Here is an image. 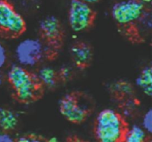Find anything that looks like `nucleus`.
<instances>
[{
  "mask_svg": "<svg viewBox=\"0 0 152 142\" xmlns=\"http://www.w3.org/2000/svg\"><path fill=\"white\" fill-rule=\"evenodd\" d=\"M6 79L16 99L21 103H31L37 100L42 93L43 87L36 74L18 64H12L8 68Z\"/></svg>",
  "mask_w": 152,
  "mask_h": 142,
  "instance_id": "obj_1",
  "label": "nucleus"
},
{
  "mask_svg": "<svg viewBox=\"0 0 152 142\" xmlns=\"http://www.w3.org/2000/svg\"><path fill=\"white\" fill-rule=\"evenodd\" d=\"M127 124L123 115L111 108L99 111L95 118L94 135L100 142L123 141Z\"/></svg>",
  "mask_w": 152,
  "mask_h": 142,
  "instance_id": "obj_2",
  "label": "nucleus"
},
{
  "mask_svg": "<svg viewBox=\"0 0 152 142\" xmlns=\"http://www.w3.org/2000/svg\"><path fill=\"white\" fill-rule=\"evenodd\" d=\"M49 47L50 46L42 38H23L15 47L14 54L17 64L26 68L37 66L49 54Z\"/></svg>",
  "mask_w": 152,
  "mask_h": 142,
  "instance_id": "obj_3",
  "label": "nucleus"
},
{
  "mask_svg": "<svg viewBox=\"0 0 152 142\" xmlns=\"http://www.w3.org/2000/svg\"><path fill=\"white\" fill-rule=\"evenodd\" d=\"M59 111L62 116L72 124H82L90 114L89 106L77 93H68L59 101Z\"/></svg>",
  "mask_w": 152,
  "mask_h": 142,
  "instance_id": "obj_4",
  "label": "nucleus"
},
{
  "mask_svg": "<svg viewBox=\"0 0 152 142\" xmlns=\"http://www.w3.org/2000/svg\"><path fill=\"white\" fill-rule=\"evenodd\" d=\"M145 13V3L142 0H120L114 3L111 9L112 19L122 26L137 23Z\"/></svg>",
  "mask_w": 152,
  "mask_h": 142,
  "instance_id": "obj_5",
  "label": "nucleus"
},
{
  "mask_svg": "<svg viewBox=\"0 0 152 142\" xmlns=\"http://www.w3.org/2000/svg\"><path fill=\"white\" fill-rule=\"evenodd\" d=\"M95 12L91 4L81 0H71L68 10V23L74 33H82L93 25Z\"/></svg>",
  "mask_w": 152,
  "mask_h": 142,
  "instance_id": "obj_6",
  "label": "nucleus"
},
{
  "mask_svg": "<svg viewBox=\"0 0 152 142\" xmlns=\"http://www.w3.org/2000/svg\"><path fill=\"white\" fill-rule=\"evenodd\" d=\"M26 30L23 16L7 0H0V32L10 37H17Z\"/></svg>",
  "mask_w": 152,
  "mask_h": 142,
  "instance_id": "obj_7",
  "label": "nucleus"
},
{
  "mask_svg": "<svg viewBox=\"0 0 152 142\" xmlns=\"http://www.w3.org/2000/svg\"><path fill=\"white\" fill-rule=\"evenodd\" d=\"M39 31L49 46H54L60 42L62 37V24L56 16L50 15L43 18L39 23Z\"/></svg>",
  "mask_w": 152,
  "mask_h": 142,
  "instance_id": "obj_8",
  "label": "nucleus"
},
{
  "mask_svg": "<svg viewBox=\"0 0 152 142\" xmlns=\"http://www.w3.org/2000/svg\"><path fill=\"white\" fill-rule=\"evenodd\" d=\"M70 54L74 66L80 69L87 67L93 58L91 47L83 41L73 44L70 49Z\"/></svg>",
  "mask_w": 152,
  "mask_h": 142,
  "instance_id": "obj_9",
  "label": "nucleus"
},
{
  "mask_svg": "<svg viewBox=\"0 0 152 142\" xmlns=\"http://www.w3.org/2000/svg\"><path fill=\"white\" fill-rule=\"evenodd\" d=\"M35 74L43 88H55L58 82L60 81L58 76L57 70L49 65H45L39 67Z\"/></svg>",
  "mask_w": 152,
  "mask_h": 142,
  "instance_id": "obj_10",
  "label": "nucleus"
},
{
  "mask_svg": "<svg viewBox=\"0 0 152 142\" xmlns=\"http://www.w3.org/2000/svg\"><path fill=\"white\" fill-rule=\"evenodd\" d=\"M135 85L144 95L151 97L152 95V68L151 65L144 67L135 79Z\"/></svg>",
  "mask_w": 152,
  "mask_h": 142,
  "instance_id": "obj_11",
  "label": "nucleus"
},
{
  "mask_svg": "<svg viewBox=\"0 0 152 142\" xmlns=\"http://www.w3.org/2000/svg\"><path fill=\"white\" fill-rule=\"evenodd\" d=\"M19 124V116L15 111L6 107H0V130L1 131H13Z\"/></svg>",
  "mask_w": 152,
  "mask_h": 142,
  "instance_id": "obj_12",
  "label": "nucleus"
},
{
  "mask_svg": "<svg viewBox=\"0 0 152 142\" xmlns=\"http://www.w3.org/2000/svg\"><path fill=\"white\" fill-rule=\"evenodd\" d=\"M149 135L145 132L141 125L133 124L126 128L123 141L126 142H145Z\"/></svg>",
  "mask_w": 152,
  "mask_h": 142,
  "instance_id": "obj_13",
  "label": "nucleus"
},
{
  "mask_svg": "<svg viewBox=\"0 0 152 142\" xmlns=\"http://www.w3.org/2000/svg\"><path fill=\"white\" fill-rule=\"evenodd\" d=\"M111 90L117 96L121 97H129L134 93V87L130 82L120 80L113 83L111 85Z\"/></svg>",
  "mask_w": 152,
  "mask_h": 142,
  "instance_id": "obj_14",
  "label": "nucleus"
},
{
  "mask_svg": "<svg viewBox=\"0 0 152 142\" xmlns=\"http://www.w3.org/2000/svg\"><path fill=\"white\" fill-rule=\"evenodd\" d=\"M141 126L145 130L148 135H151L152 133V110L148 109L144 113L142 118V124Z\"/></svg>",
  "mask_w": 152,
  "mask_h": 142,
  "instance_id": "obj_15",
  "label": "nucleus"
},
{
  "mask_svg": "<svg viewBox=\"0 0 152 142\" xmlns=\"http://www.w3.org/2000/svg\"><path fill=\"white\" fill-rule=\"evenodd\" d=\"M59 81H68L71 79L73 75V70L71 67L68 65H62L57 70Z\"/></svg>",
  "mask_w": 152,
  "mask_h": 142,
  "instance_id": "obj_16",
  "label": "nucleus"
},
{
  "mask_svg": "<svg viewBox=\"0 0 152 142\" xmlns=\"http://www.w3.org/2000/svg\"><path fill=\"white\" fill-rule=\"evenodd\" d=\"M15 141L19 142H38L42 141V138L39 135L35 134H25L15 138Z\"/></svg>",
  "mask_w": 152,
  "mask_h": 142,
  "instance_id": "obj_17",
  "label": "nucleus"
},
{
  "mask_svg": "<svg viewBox=\"0 0 152 142\" xmlns=\"http://www.w3.org/2000/svg\"><path fill=\"white\" fill-rule=\"evenodd\" d=\"M7 62V53L4 44L0 41V70L2 69Z\"/></svg>",
  "mask_w": 152,
  "mask_h": 142,
  "instance_id": "obj_18",
  "label": "nucleus"
},
{
  "mask_svg": "<svg viewBox=\"0 0 152 142\" xmlns=\"http://www.w3.org/2000/svg\"><path fill=\"white\" fill-rule=\"evenodd\" d=\"M15 141L13 136L7 132H0V142H13Z\"/></svg>",
  "mask_w": 152,
  "mask_h": 142,
  "instance_id": "obj_19",
  "label": "nucleus"
},
{
  "mask_svg": "<svg viewBox=\"0 0 152 142\" xmlns=\"http://www.w3.org/2000/svg\"><path fill=\"white\" fill-rule=\"evenodd\" d=\"M5 79H6V75H4V74L3 73L1 70H0V87H1V85H3Z\"/></svg>",
  "mask_w": 152,
  "mask_h": 142,
  "instance_id": "obj_20",
  "label": "nucleus"
},
{
  "mask_svg": "<svg viewBox=\"0 0 152 142\" xmlns=\"http://www.w3.org/2000/svg\"><path fill=\"white\" fill-rule=\"evenodd\" d=\"M81 1H85V2H87L90 4H95V3H97L98 1H100V0H81Z\"/></svg>",
  "mask_w": 152,
  "mask_h": 142,
  "instance_id": "obj_21",
  "label": "nucleus"
},
{
  "mask_svg": "<svg viewBox=\"0 0 152 142\" xmlns=\"http://www.w3.org/2000/svg\"><path fill=\"white\" fill-rule=\"evenodd\" d=\"M48 141H51V142H56V141H58V138H56V137H54V136H53V137L49 138Z\"/></svg>",
  "mask_w": 152,
  "mask_h": 142,
  "instance_id": "obj_22",
  "label": "nucleus"
},
{
  "mask_svg": "<svg viewBox=\"0 0 152 142\" xmlns=\"http://www.w3.org/2000/svg\"><path fill=\"white\" fill-rule=\"evenodd\" d=\"M142 1H150L151 0H142Z\"/></svg>",
  "mask_w": 152,
  "mask_h": 142,
  "instance_id": "obj_23",
  "label": "nucleus"
}]
</instances>
